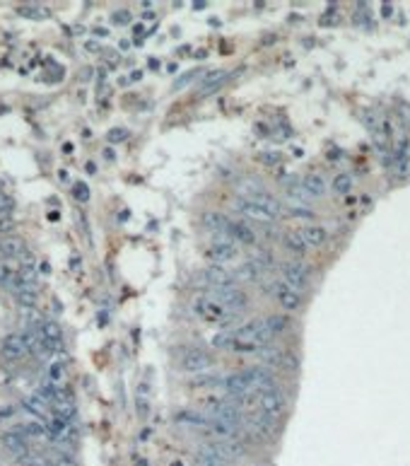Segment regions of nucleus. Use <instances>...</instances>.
Returning <instances> with one entry per match:
<instances>
[{
    "label": "nucleus",
    "instance_id": "obj_1",
    "mask_svg": "<svg viewBox=\"0 0 410 466\" xmlns=\"http://www.w3.org/2000/svg\"><path fill=\"white\" fill-rule=\"evenodd\" d=\"M232 208H234V213L244 215L246 220H254V223H261V225L275 223L280 215L285 213L282 203L275 196H270L268 191L256 193V196H237L232 201Z\"/></svg>",
    "mask_w": 410,
    "mask_h": 466
},
{
    "label": "nucleus",
    "instance_id": "obj_2",
    "mask_svg": "<svg viewBox=\"0 0 410 466\" xmlns=\"http://www.w3.org/2000/svg\"><path fill=\"white\" fill-rule=\"evenodd\" d=\"M191 309H193V314H196L198 319H203V321H207V324H217V326L224 329V331H232V329H237L239 324H244L242 312H232V309H227L224 304L215 302V299L207 297V295H198V297H193Z\"/></svg>",
    "mask_w": 410,
    "mask_h": 466
},
{
    "label": "nucleus",
    "instance_id": "obj_3",
    "mask_svg": "<svg viewBox=\"0 0 410 466\" xmlns=\"http://www.w3.org/2000/svg\"><path fill=\"white\" fill-rule=\"evenodd\" d=\"M261 290L270 299H275L285 312H297V309L304 307V302H307L304 292H299V290H295V288H290L287 283H282L280 278H265L261 283Z\"/></svg>",
    "mask_w": 410,
    "mask_h": 466
},
{
    "label": "nucleus",
    "instance_id": "obj_4",
    "mask_svg": "<svg viewBox=\"0 0 410 466\" xmlns=\"http://www.w3.org/2000/svg\"><path fill=\"white\" fill-rule=\"evenodd\" d=\"M244 406H258V410H263V413H268V415H275L278 418L282 410L287 408V394L282 392L280 387H270V389H263V392H256L251 394V396H246L244 401H239Z\"/></svg>",
    "mask_w": 410,
    "mask_h": 466
},
{
    "label": "nucleus",
    "instance_id": "obj_5",
    "mask_svg": "<svg viewBox=\"0 0 410 466\" xmlns=\"http://www.w3.org/2000/svg\"><path fill=\"white\" fill-rule=\"evenodd\" d=\"M278 418L275 415H268L263 410H254V413H246L244 415V425H242V432H249L254 440H273L278 435Z\"/></svg>",
    "mask_w": 410,
    "mask_h": 466
},
{
    "label": "nucleus",
    "instance_id": "obj_6",
    "mask_svg": "<svg viewBox=\"0 0 410 466\" xmlns=\"http://www.w3.org/2000/svg\"><path fill=\"white\" fill-rule=\"evenodd\" d=\"M278 278L282 280V283H287L290 288H295V290H299V292H304V290L311 285V271H309L302 261L287 259V261L278 263Z\"/></svg>",
    "mask_w": 410,
    "mask_h": 466
},
{
    "label": "nucleus",
    "instance_id": "obj_7",
    "mask_svg": "<svg viewBox=\"0 0 410 466\" xmlns=\"http://www.w3.org/2000/svg\"><path fill=\"white\" fill-rule=\"evenodd\" d=\"M193 283H196L198 288H203L205 292H210V290H220V288L239 285V283L234 280V273L227 271L224 266H207V268H203V271L193 278Z\"/></svg>",
    "mask_w": 410,
    "mask_h": 466
},
{
    "label": "nucleus",
    "instance_id": "obj_8",
    "mask_svg": "<svg viewBox=\"0 0 410 466\" xmlns=\"http://www.w3.org/2000/svg\"><path fill=\"white\" fill-rule=\"evenodd\" d=\"M215 365H217L215 355L205 353L201 348H186V350L181 353V357H179V367L188 374H196V377L210 372Z\"/></svg>",
    "mask_w": 410,
    "mask_h": 466
},
{
    "label": "nucleus",
    "instance_id": "obj_9",
    "mask_svg": "<svg viewBox=\"0 0 410 466\" xmlns=\"http://www.w3.org/2000/svg\"><path fill=\"white\" fill-rule=\"evenodd\" d=\"M207 297H212L215 302H220V304H224L227 309H232V312H242V309H246L249 307V292L246 290H242L239 285H232V288H220V290H210V292H205Z\"/></svg>",
    "mask_w": 410,
    "mask_h": 466
},
{
    "label": "nucleus",
    "instance_id": "obj_10",
    "mask_svg": "<svg viewBox=\"0 0 410 466\" xmlns=\"http://www.w3.org/2000/svg\"><path fill=\"white\" fill-rule=\"evenodd\" d=\"M205 259H210L212 266H224L239 259V246L229 239H210L205 246Z\"/></svg>",
    "mask_w": 410,
    "mask_h": 466
},
{
    "label": "nucleus",
    "instance_id": "obj_11",
    "mask_svg": "<svg viewBox=\"0 0 410 466\" xmlns=\"http://www.w3.org/2000/svg\"><path fill=\"white\" fill-rule=\"evenodd\" d=\"M0 445H2V449L12 457V459H22V457H27L29 454V440H27V435L22 432V430L15 425V428H10L7 432H2V437H0Z\"/></svg>",
    "mask_w": 410,
    "mask_h": 466
},
{
    "label": "nucleus",
    "instance_id": "obj_12",
    "mask_svg": "<svg viewBox=\"0 0 410 466\" xmlns=\"http://www.w3.org/2000/svg\"><path fill=\"white\" fill-rule=\"evenodd\" d=\"M234 280L237 283H249V285H261L263 280H265V271H263L258 263H254L251 259H244V261H239L237 266H234Z\"/></svg>",
    "mask_w": 410,
    "mask_h": 466
},
{
    "label": "nucleus",
    "instance_id": "obj_13",
    "mask_svg": "<svg viewBox=\"0 0 410 466\" xmlns=\"http://www.w3.org/2000/svg\"><path fill=\"white\" fill-rule=\"evenodd\" d=\"M229 239L237 244H246V246H256L258 242V232L254 230V225H249L246 220H232L229 218Z\"/></svg>",
    "mask_w": 410,
    "mask_h": 466
},
{
    "label": "nucleus",
    "instance_id": "obj_14",
    "mask_svg": "<svg viewBox=\"0 0 410 466\" xmlns=\"http://www.w3.org/2000/svg\"><path fill=\"white\" fill-rule=\"evenodd\" d=\"M201 225L210 232L212 239H229V218L222 215V213H205Z\"/></svg>",
    "mask_w": 410,
    "mask_h": 466
},
{
    "label": "nucleus",
    "instance_id": "obj_15",
    "mask_svg": "<svg viewBox=\"0 0 410 466\" xmlns=\"http://www.w3.org/2000/svg\"><path fill=\"white\" fill-rule=\"evenodd\" d=\"M207 445L215 449L222 459H227L229 464H232V462H239V459L246 457V445L239 442V440H212V442H207Z\"/></svg>",
    "mask_w": 410,
    "mask_h": 466
},
{
    "label": "nucleus",
    "instance_id": "obj_16",
    "mask_svg": "<svg viewBox=\"0 0 410 466\" xmlns=\"http://www.w3.org/2000/svg\"><path fill=\"white\" fill-rule=\"evenodd\" d=\"M210 413L207 410H179L174 415V423L179 425H186V428H193V430H203L207 432L210 430Z\"/></svg>",
    "mask_w": 410,
    "mask_h": 466
},
{
    "label": "nucleus",
    "instance_id": "obj_17",
    "mask_svg": "<svg viewBox=\"0 0 410 466\" xmlns=\"http://www.w3.org/2000/svg\"><path fill=\"white\" fill-rule=\"evenodd\" d=\"M0 350H2V355H5L7 360H22V357H27V353H29V346H27L24 336L7 334L2 338V343H0Z\"/></svg>",
    "mask_w": 410,
    "mask_h": 466
},
{
    "label": "nucleus",
    "instance_id": "obj_18",
    "mask_svg": "<svg viewBox=\"0 0 410 466\" xmlns=\"http://www.w3.org/2000/svg\"><path fill=\"white\" fill-rule=\"evenodd\" d=\"M299 237L304 239V244L309 246V249H318V246H323V244H328V230L326 227H321V225L316 223H309L304 225V227H299L297 230Z\"/></svg>",
    "mask_w": 410,
    "mask_h": 466
},
{
    "label": "nucleus",
    "instance_id": "obj_19",
    "mask_svg": "<svg viewBox=\"0 0 410 466\" xmlns=\"http://www.w3.org/2000/svg\"><path fill=\"white\" fill-rule=\"evenodd\" d=\"M193 466H229V462L222 459L210 445H201L193 452Z\"/></svg>",
    "mask_w": 410,
    "mask_h": 466
},
{
    "label": "nucleus",
    "instance_id": "obj_20",
    "mask_svg": "<svg viewBox=\"0 0 410 466\" xmlns=\"http://www.w3.org/2000/svg\"><path fill=\"white\" fill-rule=\"evenodd\" d=\"M280 242H282V246H285L292 256H304V254L309 251V246H307L304 239L299 237L297 230H287V232H282V234H280Z\"/></svg>",
    "mask_w": 410,
    "mask_h": 466
},
{
    "label": "nucleus",
    "instance_id": "obj_21",
    "mask_svg": "<svg viewBox=\"0 0 410 466\" xmlns=\"http://www.w3.org/2000/svg\"><path fill=\"white\" fill-rule=\"evenodd\" d=\"M19 406L27 410L29 415H34V418H51V413H49V404H46L39 394L24 396V399L19 401Z\"/></svg>",
    "mask_w": 410,
    "mask_h": 466
},
{
    "label": "nucleus",
    "instance_id": "obj_22",
    "mask_svg": "<svg viewBox=\"0 0 410 466\" xmlns=\"http://www.w3.org/2000/svg\"><path fill=\"white\" fill-rule=\"evenodd\" d=\"M302 186H304V191H307L311 198H321V196L326 193V179H323L321 174H316V172H311V174L302 176Z\"/></svg>",
    "mask_w": 410,
    "mask_h": 466
},
{
    "label": "nucleus",
    "instance_id": "obj_23",
    "mask_svg": "<svg viewBox=\"0 0 410 466\" xmlns=\"http://www.w3.org/2000/svg\"><path fill=\"white\" fill-rule=\"evenodd\" d=\"M17 15L27 19H46L51 15V10L44 2H22L17 5Z\"/></svg>",
    "mask_w": 410,
    "mask_h": 466
},
{
    "label": "nucleus",
    "instance_id": "obj_24",
    "mask_svg": "<svg viewBox=\"0 0 410 466\" xmlns=\"http://www.w3.org/2000/svg\"><path fill=\"white\" fill-rule=\"evenodd\" d=\"M24 251H27V246H24V242H22L19 237L0 239V256H2V259H19Z\"/></svg>",
    "mask_w": 410,
    "mask_h": 466
},
{
    "label": "nucleus",
    "instance_id": "obj_25",
    "mask_svg": "<svg viewBox=\"0 0 410 466\" xmlns=\"http://www.w3.org/2000/svg\"><path fill=\"white\" fill-rule=\"evenodd\" d=\"M263 321H265V326H268V331L273 334V338L280 334H285L287 329H290V317H285V314H265L263 317Z\"/></svg>",
    "mask_w": 410,
    "mask_h": 466
},
{
    "label": "nucleus",
    "instance_id": "obj_26",
    "mask_svg": "<svg viewBox=\"0 0 410 466\" xmlns=\"http://www.w3.org/2000/svg\"><path fill=\"white\" fill-rule=\"evenodd\" d=\"M251 261L258 263L263 271H273V268H278V261H275L273 251H270V249H263V246H256V249L251 251Z\"/></svg>",
    "mask_w": 410,
    "mask_h": 466
},
{
    "label": "nucleus",
    "instance_id": "obj_27",
    "mask_svg": "<svg viewBox=\"0 0 410 466\" xmlns=\"http://www.w3.org/2000/svg\"><path fill=\"white\" fill-rule=\"evenodd\" d=\"M17 428L27 435V440H29V437H32V440H41V437H46V423H41V420H37V418L19 423Z\"/></svg>",
    "mask_w": 410,
    "mask_h": 466
},
{
    "label": "nucleus",
    "instance_id": "obj_28",
    "mask_svg": "<svg viewBox=\"0 0 410 466\" xmlns=\"http://www.w3.org/2000/svg\"><path fill=\"white\" fill-rule=\"evenodd\" d=\"M227 77H229V73H227V70H215V73H210V75H207V77L203 80V82H201V87H198V94H207V92H212V90H217V87L222 85Z\"/></svg>",
    "mask_w": 410,
    "mask_h": 466
},
{
    "label": "nucleus",
    "instance_id": "obj_29",
    "mask_svg": "<svg viewBox=\"0 0 410 466\" xmlns=\"http://www.w3.org/2000/svg\"><path fill=\"white\" fill-rule=\"evenodd\" d=\"M46 382L63 387V382H65V362H60V360L51 362V365L46 367Z\"/></svg>",
    "mask_w": 410,
    "mask_h": 466
},
{
    "label": "nucleus",
    "instance_id": "obj_30",
    "mask_svg": "<svg viewBox=\"0 0 410 466\" xmlns=\"http://www.w3.org/2000/svg\"><path fill=\"white\" fill-rule=\"evenodd\" d=\"M19 466H56L51 462V457H44V454H37V452H29L27 457H22L17 462Z\"/></svg>",
    "mask_w": 410,
    "mask_h": 466
},
{
    "label": "nucleus",
    "instance_id": "obj_31",
    "mask_svg": "<svg viewBox=\"0 0 410 466\" xmlns=\"http://www.w3.org/2000/svg\"><path fill=\"white\" fill-rule=\"evenodd\" d=\"M353 184H355V179L350 176V174H338L336 179L331 181V188H333L336 193H350Z\"/></svg>",
    "mask_w": 410,
    "mask_h": 466
},
{
    "label": "nucleus",
    "instance_id": "obj_32",
    "mask_svg": "<svg viewBox=\"0 0 410 466\" xmlns=\"http://www.w3.org/2000/svg\"><path fill=\"white\" fill-rule=\"evenodd\" d=\"M290 218H297V220H314L316 215H314V210L311 208H304V205H292V208H287L285 210Z\"/></svg>",
    "mask_w": 410,
    "mask_h": 466
},
{
    "label": "nucleus",
    "instance_id": "obj_33",
    "mask_svg": "<svg viewBox=\"0 0 410 466\" xmlns=\"http://www.w3.org/2000/svg\"><path fill=\"white\" fill-rule=\"evenodd\" d=\"M393 172H396V176H398V179H410V155L401 157V160H396Z\"/></svg>",
    "mask_w": 410,
    "mask_h": 466
},
{
    "label": "nucleus",
    "instance_id": "obj_34",
    "mask_svg": "<svg viewBox=\"0 0 410 466\" xmlns=\"http://www.w3.org/2000/svg\"><path fill=\"white\" fill-rule=\"evenodd\" d=\"M51 457V462L56 466H77L75 464V459L70 457V452H60V449H56L53 454H49Z\"/></svg>",
    "mask_w": 410,
    "mask_h": 466
},
{
    "label": "nucleus",
    "instance_id": "obj_35",
    "mask_svg": "<svg viewBox=\"0 0 410 466\" xmlns=\"http://www.w3.org/2000/svg\"><path fill=\"white\" fill-rule=\"evenodd\" d=\"M73 196H75V201L87 203V201H90V186H87L85 181H75L73 184Z\"/></svg>",
    "mask_w": 410,
    "mask_h": 466
},
{
    "label": "nucleus",
    "instance_id": "obj_36",
    "mask_svg": "<svg viewBox=\"0 0 410 466\" xmlns=\"http://www.w3.org/2000/svg\"><path fill=\"white\" fill-rule=\"evenodd\" d=\"M17 273L12 271V266H10V261H5V259H0V283L2 285H7L10 280L15 278Z\"/></svg>",
    "mask_w": 410,
    "mask_h": 466
},
{
    "label": "nucleus",
    "instance_id": "obj_37",
    "mask_svg": "<svg viewBox=\"0 0 410 466\" xmlns=\"http://www.w3.org/2000/svg\"><path fill=\"white\" fill-rule=\"evenodd\" d=\"M196 75H201V68H193V70H188V73H184L181 77H176V82H174V90H184L191 80H196Z\"/></svg>",
    "mask_w": 410,
    "mask_h": 466
},
{
    "label": "nucleus",
    "instance_id": "obj_38",
    "mask_svg": "<svg viewBox=\"0 0 410 466\" xmlns=\"http://www.w3.org/2000/svg\"><path fill=\"white\" fill-rule=\"evenodd\" d=\"M10 210H15V198L7 193H0V218L10 215Z\"/></svg>",
    "mask_w": 410,
    "mask_h": 466
},
{
    "label": "nucleus",
    "instance_id": "obj_39",
    "mask_svg": "<svg viewBox=\"0 0 410 466\" xmlns=\"http://www.w3.org/2000/svg\"><path fill=\"white\" fill-rule=\"evenodd\" d=\"M128 138V128H111V131L106 133V140L109 143H121V140H126Z\"/></svg>",
    "mask_w": 410,
    "mask_h": 466
},
{
    "label": "nucleus",
    "instance_id": "obj_40",
    "mask_svg": "<svg viewBox=\"0 0 410 466\" xmlns=\"http://www.w3.org/2000/svg\"><path fill=\"white\" fill-rule=\"evenodd\" d=\"M15 230V220L10 218V215H2L0 218V234H7V232H12Z\"/></svg>",
    "mask_w": 410,
    "mask_h": 466
},
{
    "label": "nucleus",
    "instance_id": "obj_41",
    "mask_svg": "<svg viewBox=\"0 0 410 466\" xmlns=\"http://www.w3.org/2000/svg\"><path fill=\"white\" fill-rule=\"evenodd\" d=\"M398 114H401V118H403V126L410 128V107L408 104H398Z\"/></svg>",
    "mask_w": 410,
    "mask_h": 466
},
{
    "label": "nucleus",
    "instance_id": "obj_42",
    "mask_svg": "<svg viewBox=\"0 0 410 466\" xmlns=\"http://www.w3.org/2000/svg\"><path fill=\"white\" fill-rule=\"evenodd\" d=\"M113 22H118V24H128L131 22V12L128 10H121V12H113L111 15Z\"/></svg>",
    "mask_w": 410,
    "mask_h": 466
},
{
    "label": "nucleus",
    "instance_id": "obj_43",
    "mask_svg": "<svg viewBox=\"0 0 410 466\" xmlns=\"http://www.w3.org/2000/svg\"><path fill=\"white\" fill-rule=\"evenodd\" d=\"M135 406H138V413H140V415H148L150 406H148V401H145V396H143V394H138V399H135Z\"/></svg>",
    "mask_w": 410,
    "mask_h": 466
},
{
    "label": "nucleus",
    "instance_id": "obj_44",
    "mask_svg": "<svg viewBox=\"0 0 410 466\" xmlns=\"http://www.w3.org/2000/svg\"><path fill=\"white\" fill-rule=\"evenodd\" d=\"M261 160H263V165H278L280 155H278V152H263Z\"/></svg>",
    "mask_w": 410,
    "mask_h": 466
},
{
    "label": "nucleus",
    "instance_id": "obj_45",
    "mask_svg": "<svg viewBox=\"0 0 410 466\" xmlns=\"http://www.w3.org/2000/svg\"><path fill=\"white\" fill-rule=\"evenodd\" d=\"M12 415H15V406H0V423L12 420Z\"/></svg>",
    "mask_w": 410,
    "mask_h": 466
},
{
    "label": "nucleus",
    "instance_id": "obj_46",
    "mask_svg": "<svg viewBox=\"0 0 410 466\" xmlns=\"http://www.w3.org/2000/svg\"><path fill=\"white\" fill-rule=\"evenodd\" d=\"M207 7V2H203V0H198V2H193V10H205Z\"/></svg>",
    "mask_w": 410,
    "mask_h": 466
},
{
    "label": "nucleus",
    "instance_id": "obj_47",
    "mask_svg": "<svg viewBox=\"0 0 410 466\" xmlns=\"http://www.w3.org/2000/svg\"><path fill=\"white\" fill-rule=\"evenodd\" d=\"M133 32H135V37H140V34H145V29H143V24H135V27H133Z\"/></svg>",
    "mask_w": 410,
    "mask_h": 466
},
{
    "label": "nucleus",
    "instance_id": "obj_48",
    "mask_svg": "<svg viewBox=\"0 0 410 466\" xmlns=\"http://www.w3.org/2000/svg\"><path fill=\"white\" fill-rule=\"evenodd\" d=\"M49 220H51V223H58V213H56V210H53V213H49Z\"/></svg>",
    "mask_w": 410,
    "mask_h": 466
},
{
    "label": "nucleus",
    "instance_id": "obj_49",
    "mask_svg": "<svg viewBox=\"0 0 410 466\" xmlns=\"http://www.w3.org/2000/svg\"><path fill=\"white\" fill-rule=\"evenodd\" d=\"M104 157H106V160H113V152L106 148V150H104Z\"/></svg>",
    "mask_w": 410,
    "mask_h": 466
}]
</instances>
